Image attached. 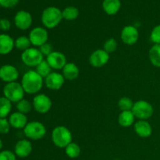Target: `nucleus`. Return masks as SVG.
Masks as SVG:
<instances>
[{"instance_id": "obj_1", "label": "nucleus", "mask_w": 160, "mask_h": 160, "mask_svg": "<svg viewBox=\"0 0 160 160\" xmlns=\"http://www.w3.org/2000/svg\"><path fill=\"white\" fill-rule=\"evenodd\" d=\"M44 78L36 70H28L22 77L21 85L25 93L37 94L42 90L44 84Z\"/></svg>"}, {"instance_id": "obj_2", "label": "nucleus", "mask_w": 160, "mask_h": 160, "mask_svg": "<svg viewBox=\"0 0 160 160\" xmlns=\"http://www.w3.org/2000/svg\"><path fill=\"white\" fill-rule=\"evenodd\" d=\"M62 11L55 6H49L44 9L42 14V23L48 29H52L60 23L62 20Z\"/></svg>"}, {"instance_id": "obj_3", "label": "nucleus", "mask_w": 160, "mask_h": 160, "mask_svg": "<svg viewBox=\"0 0 160 160\" xmlns=\"http://www.w3.org/2000/svg\"><path fill=\"white\" fill-rule=\"evenodd\" d=\"M52 141L58 148H65L72 142V134L67 127H56L52 131Z\"/></svg>"}, {"instance_id": "obj_4", "label": "nucleus", "mask_w": 160, "mask_h": 160, "mask_svg": "<svg viewBox=\"0 0 160 160\" xmlns=\"http://www.w3.org/2000/svg\"><path fill=\"white\" fill-rule=\"evenodd\" d=\"M24 93L25 92L21 84L16 81L7 83L3 88L4 97L9 99L11 102H18L20 100L23 99Z\"/></svg>"}, {"instance_id": "obj_5", "label": "nucleus", "mask_w": 160, "mask_h": 160, "mask_svg": "<svg viewBox=\"0 0 160 160\" xmlns=\"http://www.w3.org/2000/svg\"><path fill=\"white\" fill-rule=\"evenodd\" d=\"M23 133L28 139L38 141L45 137L46 134V128L41 122H29L23 128Z\"/></svg>"}, {"instance_id": "obj_6", "label": "nucleus", "mask_w": 160, "mask_h": 160, "mask_svg": "<svg viewBox=\"0 0 160 160\" xmlns=\"http://www.w3.org/2000/svg\"><path fill=\"white\" fill-rule=\"evenodd\" d=\"M131 111L138 120H147L153 115L154 109L151 103L145 100H138L134 103Z\"/></svg>"}, {"instance_id": "obj_7", "label": "nucleus", "mask_w": 160, "mask_h": 160, "mask_svg": "<svg viewBox=\"0 0 160 160\" xmlns=\"http://www.w3.org/2000/svg\"><path fill=\"white\" fill-rule=\"evenodd\" d=\"M44 56L39 48H30L25 50L21 54V60L28 67H36L44 60Z\"/></svg>"}, {"instance_id": "obj_8", "label": "nucleus", "mask_w": 160, "mask_h": 160, "mask_svg": "<svg viewBox=\"0 0 160 160\" xmlns=\"http://www.w3.org/2000/svg\"><path fill=\"white\" fill-rule=\"evenodd\" d=\"M32 105L36 112L41 114H45L49 112L52 106V102L48 95L45 94H38L33 99Z\"/></svg>"}, {"instance_id": "obj_9", "label": "nucleus", "mask_w": 160, "mask_h": 160, "mask_svg": "<svg viewBox=\"0 0 160 160\" xmlns=\"http://www.w3.org/2000/svg\"><path fill=\"white\" fill-rule=\"evenodd\" d=\"M29 39L31 45L35 47H40L45 43L48 42V34L46 29L42 27L34 28L30 31Z\"/></svg>"}, {"instance_id": "obj_10", "label": "nucleus", "mask_w": 160, "mask_h": 160, "mask_svg": "<svg viewBox=\"0 0 160 160\" xmlns=\"http://www.w3.org/2000/svg\"><path fill=\"white\" fill-rule=\"evenodd\" d=\"M122 42L128 45H133L137 43L139 38V33L137 28L132 25L124 27L120 34Z\"/></svg>"}, {"instance_id": "obj_11", "label": "nucleus", "mask_w": 160, "mask_h": 160, "mask_svg": "<svg viewBox=\"0 0 160 160\" xmlns=\"http://www.w3.org/2000/svg\"><path fill=\"white\" fill-rule=\"evenodd\" d=\"M109 60V54L104 49H97L91 54L89 62L95 68H100L106 65Z\"/></svg>"}, {"instance_id": "obj_12", "label": "nucleus", "mask_w": 160, "mask_h": 160, "mask_svg": "<svg viewBox=\"0 0 160 160\" xmlns=\"http://www.w3.org/2000/svg\"><path fill=\"white\" fill-rule=\"evenodd\" d=\"M14 23L17 28L25 31L31 28L32 24V17L28 11H18L14 17Z\"/></svg>"}, {"instance_id": "obj_13", "label": "nucleus", "mask_w": 160, "mask_h": 160, "mask_svg": "<svg viewBox=\"0 0 160 160\" xmlns=\"http://www.w3.org/2000/svg\"><path fill=\"white\" fill-rule=\"evenodd\" d=\"M46 61L53 70H62L67 62V58L63 53L53 51L46 57Z\"/></svg>"}, {"instance_id": "obj_14", "label": "nucleus", "mask_w": 160, "mask_h": 160, "mask_svg": "<svg viewBox=\"0 0 160 160\" xmlns=\"http://www.w3.org/2000/svg\"><path fill=\"white\" fill-rule=\"evenodd\" d=\"M65 82V78L62 73L58 72H52L47 78H45V86L51 90H59L63 86Z\"/></svg>"}, {"instance_id": "obj_15", "label": "nucleus", "mask_w": 160, "mask_h": 160, "mask_svg": "<svg viewBox=\"0 0 160 160\" xmlns=\"http://www.w3.org/2000/svg\"><path fill=\"white\" fill-rule=\"evenodd\" d=\"M19 78V72L14 66L4 65L0 67V79L6 83L14 82Z\"/></svg>"}, {"instance_id": "obj_16", "label": "nucleus", "mask_w": 160, "mask_h": 160, "mask_svg": "<svg viewBox=\"0 0 160 160\" xmlns=\"http://www.w3.org/2000/svg\"><path fill=\"white\" fill-rule=\"evenodd\" d=\"M14 152H15L16 156L18 157H28L32 152V144L29 140H27V139L18 141L15 145Z\"/></svg>"}, {"instance_id": "obj_17", "label": "nucleus", "mask_w": 160, "mask_h": 160, "mask_svg": "<svg viewBox=\"0 0 160 160\" xmlns=\"http://www.w3.org/2000/svg\"><path fill=\"white\" fill-rule=\"evenodd\" d=\"M134 129L136 134L141 138H146L150 137L152 133L151 124L147 120H138L134 124Z\"/></svg>"}, {"instance_id": "obj_18", "label": "nucleus", "mask_w": 160, "mask_h": 160, "mask_svg": "<svg viewBox=\"0 0 160 160\" xmlns=\"http://www.w3.org/2000/svg\"><path fill=\"white\" fill-rule=\"evenodd\" d=\"M10 126L16 129H23L28 124V117L25 114L20 112H15L9 118Z\"/></svg>"}, {"instance_id": "obj_19", "label": "nucleus", "mask_w": 160, "mask_h": 160, "mask_svg": "<svg viewBox=\"0 0 160 160\" xmlns=\"http://www.w3.org/2000/svg\"><path fill=\"white\" fill-rule=\"evenodd\" d=\"M12 37L6 34H0V55H6L13 49L15 44Z\"/></svg>"}, {"instance_id": "obj_20", "label": "nucleus", "mask_w": 160, "mask_h": 160, "mask_svg": "<svg viewBox=\"0 0 160 160\" xmlns=\"http://www.w3.org/2000/svg\"><path fill=\"white\" fill-rule=\"evenodd\" d=\"M62 70V76L68 81H73L79 76V68L73 62H67Z\"/></svg>"}, {"instance_id": "obj_21", "label": "nucleus", "mask_w": 160, "mask_h": 160, "mask_svg": "<svg viewBox=\"0 0 160 160\" xmlns=\"http://www.w3.org/2000/svg\"><path fill=\"white\" fill-rule=\"evenodd\" d=\"M121 7L120 0H103L102 9L108 15H115Z\"/></svg>"}, {"instance_id": "obj_22", "label": "nucleus", "mask_w": 160, "mask_h": 160, "mask_svg": "<svg viewBox=\"0 0 160 160\" xmlns=\"http://www.w3.org/2000/svg\"><path fill=\"white\" fill-rule=\"evenodd\" d=\"M136 117L131 110L122 111L118 117V123L123 128H129L131 125L134 124V120Z\"/></svg>"}, {"instance_id": "obj_23", "label": "nucleus", "mask_w": 160, "mask_h": 160, "mask_svg": "<svg viewBox=\"0 0 160 160\" xmlns=\"http://www.w3.org/2000/svg\"><path fill=\"white\" fill-rule=\"evenodd\" d=\"M148 57L153 66L160 68V45H154L150 48Z\"/></svg>"}, {"instance_id": "obj_24", "label": "nucleus", "mask_w": 160, "mask_h": 160, "mask_svg": "<svg viewBox=\"0 0 160 160\" xmlns=\"http://www.w3.org/2000/svg\"><path fill=\"white\" fill-rule=\"evenodd\" d=\"M12 109L11 102L6 97H0V118H6Z\"/></svg>"}, {"instance_id": "obj_25", "label": "nucleus", "mask_w": 160, "mask_h": 160, "mask_svg": "<svg viewBox=\"0 0 160 160\" xmlns=\"http://www.w3.org/2000/svg\"><path fill=\"white\" fill-rule=\"evenodd\" d=\"M65 153L68 157L71 159L78 158L81 154V147L78 144L72 142L65 148Z\"/></svg>"}, {"instance_id": "obj_26", "label": "nucleus", "mask_w": 160, "mask_h": 160, "mask_svg": "<svg viewBox=\"0 0 160 160\" xmlns=\"http://www.w3.org/2000/svg\"><path fill=\"white\" fill-rule=\"evenodd\" d=\"M14 44H15L16 48L22 52L30 48L31 45L29 37H27V36H24V35L20 36V37L17 38L16 39Z\"/></svg>"}, {"instance_id": "obj_27", "label": "nucleus", "mask_w": 160, "mask_h": 160, "mask_svg": "<svg viewBox=\"0 0 160 160\" xmlns=\"http://www.w3.org/2000/svg\"><path fill=\"white\" fill-rule=\"evenodd\" d=\"M62 18L67 20H74L79 16V10L74 6H67L62 11Z\"/></svg>"}, {"instance_id": "obj_28", "label": "nucleus", "mask_w": 160, "mask_h": 160, "mask_svg": "<svg viewBox=\"0 0 160 160\" xmlns=\"http://www.w3.org/2000/svg\"><path fill=\"white\" fill-rule=\"evenodd\" d=\"M52 69L50 67L49 64L48 63V62L46 60H43L36 67L35 70L42 78L45 79V78H47L52 73Z\"/></svg>"}, {"instance_id": "obj_29", "label": "nucleus", "mask_w": 160, "mask_h": 160, "mask_svg": "<svg viewBox=\"0 0 160 160\" xmlns=\"http://www.w3.org/2000/svg\"><path fill=\"white\" fill-rule=\"evenodd\" d=\"M32 103H31L28 100L24 99V98L20 100V102H18L17 105V109L18 110V112L25 114V115L31 112V109H32Z\"/></svg>"}, {"instance_id": "obj_30", "label": "nucleus", "mask_w": 160, "mask_h": 160, "mask_svg": "<svg viewBox=\"0 0 160 160\" xmlns=\"http://www.w3.org/2000/svg\"><path fill=\"white\" fill-rule=\"evenodd\" d=\"M132 99L129 97H122L118 102L119 109L122 111H129L131 110L134 106Z\"/></svg>"}, {"instance_id": "obj_31", "label": "nucleus", "mask_w": 160, "mask_h": 160, "mask_svg": "<svg viewBox=\"0 0 160 160\" xmlns=\"http://www.w3.org/2000/svg\"><path fill=\"white\" fill-rule=\"evenodd\" d=\"M117 46H118V43L114 38H109L105 42L104 45H103V49L108 52L109 54L114 52L117 50Z\"/></svg>"}, {"instance_id": "obj_32", "label": "nucleus", "mask_w": 160, "mask_h": 160, "mask_svg": "<svg viewBox=\"0 0 160 160\" xmlns=\"http://www.w3.org/2000/svg\"><path fill=\"white\" fill-rule=\"evenodd\" d=\"M150 38L154 45H160V24L153 28L150 34Z\"/></svg>"}, {"instance_id": "obj_33", "label": "nucleus", "mask_w": 160, "mask_h": 160, "mask_svg": "<svg viewBox=\"0 0 160 160\" xmlns=\"http://www.w3.org/2000/svg\"><path fill=\"white\" fill-rule=\"evenodd\" d=\"M10 123L6 118H0V134H7L10 130Z\"/></svg>"}, {"instance_id": "obj_34", "label": "nucleus", "mask_w": 160, "mask_h": 160, "mask_svg": "<svg viewBox=\"0 0 160 160\" xmlns=\"http://www.w3.org/2000/svg\"><path fill=\"white\" fill-rule=\"evenodd\" d=\"M39 50H40V52H42V54L44 56H45L47 57L48 55H50L52 52L53 48L52 44L46 42V43H45L44 45H42V46L39 47Z\"/></svg>"}, {"instance_id": "obj_35", "label": "nucleus", "mask_w": 160, "mask_h": 160, "mask_svg": "<svg viewBox=\"0 0 160 160\" xmlns=\"http://www.w3.org/2000/svg\"><path fill=\"white\" fill-rule=\"evenodd\" d=\"M0 160H16V155L9 150H4L0 152Z\"/></svg>"}, {"instance_id": "obj_36", "label": "nucleus", "mask_w": 160, "mask_h": 160, "mask_svg": "<svg viewBox=\"0 0 160 160\" xmlns=\"http://www.w3.org/2000/svg\"><path fill=\"white\" fill-rule=\"evenodd\" d=\"M20 0H0V6L5 8H12L15 6Z\"/></svg>"}, {"instance_id": "obj_37", "label": "nucleus", "mask_w": 160, "mask_h": 160, "mask_svg": "<svg viewBox=\"0 0 160 160\" xmlns=\"http://www.w3.org/2000/svg\"><path fill=\"white\" fill-rule=\"evenodd\" d=\"M11 28L10 21L7 19H1L0 20V29L2 31H9Z\"/></svg>"}, {"instance_id": "obj_38", "label": "nucleus", "mask_w": 160, "mask_h": 160, "mask_svg": "<svg viewBox=\"0 0 160 160\" xmlns=\"http://www.w3.org/2000/svg\"><path fill=\"white\" fill-rule=\"evenodd\" d=\"M2 146H3V144H2V140L0 139V150L2 148Z\"/></svg>"}, {"instance_id": "obj_39", "label": "nucleus", "mask_w": 160, "mask_h": 160, "mask_svg": "<svg viewBox=\"0 0 160 160\" xmlns=\"http://www.w3.org/2000/svg\"><path fill=\"white\" fill-rule=\"evenodd\" d=\"M0 20H1V19H0Z\"/></svg>"}]
</instances>
